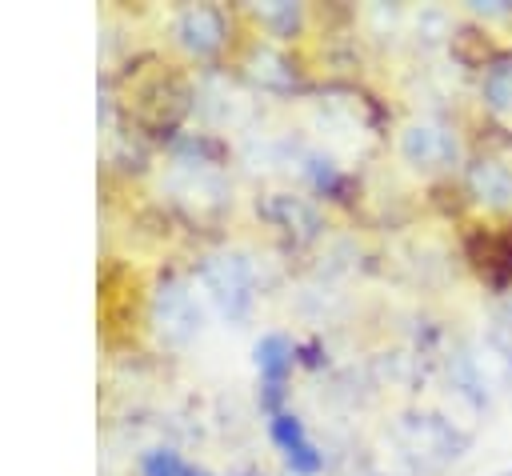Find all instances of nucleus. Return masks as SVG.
<instances>
[{
  "label": "nucleus",
  "instance_id": "2",
  "mask_svg": "<svg viewBox=\"0 0 512 476\" xmlns=\"http://www.w3.org/2000/svg\"><path fill=\"white\" fill-rule=\"evenodd\" d=\"M268 432H272L276 448L284 452V464H288L296 476H316V472L324 468V452L308 440V432H304V424H300L296 412H276L272 424H268Z\"/></svg>",
  "mask_w": 512,
  "mask_h": 476
},
{
  "label": "nucleus",
  "instance_id": "8",
  "mask_svg": "<svg viewBox=\"0 0 512 476\" xmlns=\"http://www.w3.org/2000/svg\"><path fill=\"white\" fill-rule=\"evenodd\" d=\"M140 476H208L204 468H192L172 448H152L140 456Z\"/></svg>",
  "mask_w": 512,
  "mask_h": 476
},
{
  "label": "nucleus",
  "instance_id": "5",
  "mask_svg": "<svg viewBox=\"0 0 512 476\" xmlns=\"http://www.w3.org/2000/svg\"><path fill=\"white\" fill-rule=\"evenodd\" d=\"M180 44H188L196 56H208L224 44V20L216 8H192L180 16V28H176Z\"/></svg>",
  "mask_w": 512,
  "mask_h": 476
},
{
  "label": "nucleus",
  "instance_id": "4",
  "mask_svg": "<svg viewBox=\"0 0 512 476\" xmlns=\"http://www.w3.org/2000/svg\"><path fill=\"white\" fill-rule=\"evenodd\" d=\"M292 364H296V348H292L288 336H280V332L260 336V344H256V368H260V380H264V408L272 416H276V400L284 396V380H288Z\"/></svg>",
  "mask_w": 512,
  "mask_h": 476
},
{
  "label": "nucleus",
  "instance_id": "6",
  "mask_svg": "<svg viewBox=\"0 0 512 476\" xmlns=\"http://www.w3.org/2000/svg\"><path fill=\"white\" fill-rule=\"evenodd\" d=\"M480 92H484V104L492 112H512V56H496L484 68Z\"/></svg>",
  "mask_w": 512,
  "mask_h": 476
},
{
  "label": "nucleus",
  "instance_id": "3",
  "mask_svg": "<svg viewBox=\"0 0 512 476\" xmlns=\"http://www.w3.org/2000/svg\"><path fill=\"white\" fill-rule=\"evenodd\" d=\"M400 152L416 168H448L456 160V136L436 124H408L400 136Z\"/></svg>",
  "mask_w": 512,
  "mask_h": 476
},
{
  "label": "nucleus",
  "instance_id": "7",
  "mask_svg": "<svg viewBox=\"0 0 512 476\" xmlns=\"http://www.w3.org/2000/svg\"><path fill=\"white\" fill-rule=\"evenodd\" d=\"M480 276H488V284L504 288L512 280V236H492L484 240V256L476 260Z\"/></svg>",
  "mask_w": 512,
  "mask_h": 476
},
{
  "label": "nucleus",
  "instance_id": "9",
  "mask_svg": "<svg viewBox=\"0 0 512 476\" xmlns=\"http://www.w3.org/2000/svg\"><path fill=\"white\" fill-rule=\"evenodd\" d=\"M504 364H508V376H512V344L504 348Z\"/></svg>",
  "mask_w": 512,
  "mask_h": 476
},
{
  "label": "nucleus",
  "instance_id": "1",
  "mask_svg": "<svg viewBox=\"0 0 512 476\" xmlns=\"http://www.w3.org/2000/svg\"><path fill=\"white\" fill-rule=\"evenodd\" d=\"M464 188L468 196L488 208V212H512V168L504 160L480 156L464 168Z\"/></svg>",
  "mask_w": 512,
  "mask_h": 476
}]
</instances>
